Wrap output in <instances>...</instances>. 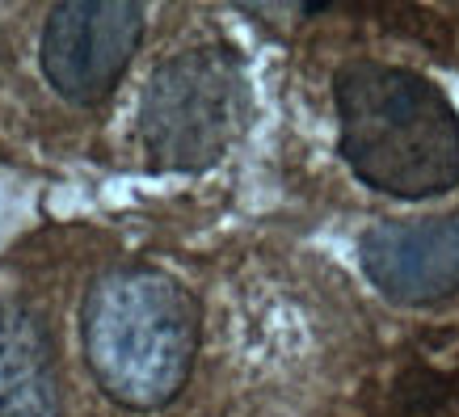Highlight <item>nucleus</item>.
I'll list each match as a JSON object with an SVG mask.
<instances>
[{
  "mask_svg": "<svg viewBox=\"0 0 459 417\" xmlns=\"http://www.w3.org/2000/svg\"><path fill=\"white\" fill-rule=\"evenodd\" d=\"M249 123V81L232 47L207 42L165 59L143 89L140 139L152 169L203 173Z\"/></svg>",
  "mask_w": 459,
  "mask_h": 417,
  "instance_id": "nucleus-3",
  "label": "nucleus"
},
{
  "mask_svg": "<svg viewBox=\"0 0 459 417\" xmlns=\"http://www.w3.org/2000/svg\"><path fill=\"white\" fill-rule=\"evenodd\" d=\"M143 39V9L131 0H68L42 26V72L59 98L98 106L123 81Z\"/></svg>",
  "mask_w": 459,
  "mask_h": 417,
  "instance_id": "nucleus-4",
  "label": "nucleus"
},
{
  "mask_svg": "<svg viewBox=\"0 0 459 417\" xmlns=\"http://www.w3.org/2000/svg\"><path fill=\"white\" fill-rule=\"evenodd\" d=\"M337 143L379 195L438 198L459 186V114L430 76L354 59L333 76Z\"/></svg>",
  "mask_w": 459,
  "mask_h": 417,
  "instance_id": "nucleus-1",
  "label": "nucleus"
},
{
  "mask_svg": "<svg viewBox=\"0 0 459 417\" xmlns=\"http://www.w3.org/2000/svg\"><path fill=\"white\" fill-rule=\"evenodd\" d=\"M0 417H64L47 325L22 304H0Z\"/></svg>",
  "mask_w": 459,
  "mask_h": 417,
  "instance_id": "nucleus-6",
  "label": "nucleus"
},
{
  "mask_svg": "<svg viewBox=\"0 0 459 417\" xmlns=\"http://www.w3.org/2000/svg\"><path fill=\"white\" fill-rule=\"evenodd\" d=\"M359 262L379 295L396 304H438L459 291V211L367 228Z\"/></svg>",
  "mask_w": 459,
  "mask_h": 417,
  "instance_id": "nucleus-5",
  "label": "nucleus"
},
{
  "mask_svg": "<svg viewBox=\"0 0 459 417\" xmlns=\"http://www.w3.org/2000/svg\"><path fill=\"white\" fill-rule=\"evenodd\" d=\"M84 359L110 401L165 409L190 379L198 354V304L178 278L148 265H123L84 295Z\"/></svg>",
  "mask_w": 459,
  "mask_h": 417,
  "instance_id": "nucleus-2",
  "label": "nucleus"
}]
</instances>
